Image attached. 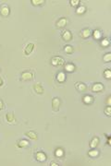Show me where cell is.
<instances>
[{
	"label": "cell",
	"mask_w": 111,
	"mask_h": 166,
	"mask_svg": "<svg viewBox=\"0 0 111 166\" xmlns=\"http://www.w3.org/2000/svg\"><path fill=\"white\" fill-rule=\"evenodd\" d=\"M64 64V59L60 56H55L52 58V65L55 66H61Z\"/></svg>",
	"instance_id": "1"
},
{
	"label": "cell",
	"mask_w": 111,
	"mask_h": 166,
	"mask_svg": "<svg viewBox=\"0 0 111 166\" xmlns=\"http://www.w3.org/2000/svg\"><path fill=\"white\" fill-rule=\"evenodd\" d=\"M59 106H60V100L58 98H54L53 101H52V108L54 111H58L59 110Z\"/></svg>",
	"instance_id": "2"
},
{
	"label": "cell",
	"mask_w": 111,
	"mask_h": 166,
	"mask_svg": "<svg viewBox=\"0 0 111 166\" xmlns=\"http://www.w3.org/2000/svg\"><path fill=\"white\" fill-rule=\"evenodd\" d=\"M33 73L32 72H23L21 74V79L22 80H31L33 78Z\"/></svg>",
	"instance_id": "3"
},
{
	"label": "cell",
	"mask_w": 111,
	"mask_h": 166,
	"mask_svg": "<svg viewBox=\"0 0 111 166\" xmlns=\"http://www.w3.org/2000/svg\"><path fill=\"white\" fill-rule=\"evenodd\" d=\"M75 87H76V89L78 90L79 91L83 92V91H87V87H86V85L83 82H77L76 83V85H75Z\"/></svg>",
	"instance_id": "4"
},
{
	"label": "cell",
	"mask_w": 111,
	"mask_h": 166,
	"mask_svg": "<svg viewBox=\"0 0 111 166\" xmlns=\"http://www.w3.org/2000/svg\"><path fill=\"white\" fill-rule=\"evenodd\" d=\"M33 48H34V43H28L26 47H25V50H24V53H25V55H30V54H32V52L33 51Z\"/></svg>",
	"instance_id": "5"
},
{
	"label": "cell",
	"mask_w": 111,
	"mask_h": 166,
	"mask_svg": "<svg viewBox=\"0 0 111 166\" xmlns=\"http://www.w3.org/2000/svg\"><path fill=\"white\" fill-rule=\"evenodd\" d=\"M62 38H63V40H65V41L69 42L71 40L72 35H71L70 32H69V31H65V32L62 33Z\"/></svg>",
	"instance_id": "6"
},
{
	"label": "cell",
	"mask_w": 111,
	"mask_h": 166,
	"mask_svg": "<svg viewBox=\"0 0 111 166\" xmlns=\"http://www.w3.org/2000/svg\"><path fill=\"white\" fill-rule=\"evenodd\" d=\"M33 90L35 91L36 93H39V94H42V93H44V88L42 86L40 83H37L35 84L34 86H33Z\"/></svg>",
	"instance_id": "7"
},
{
	"label": "cell",
	"mask_w": 111,
	"mask_h": 166,
	"mask_svg": "<svg viewBox=\"0 0 111 166\" xmlns=\"http://www.w3.org/2000/svg\"><path fill=\"white\" fill-rule=\"evenodd\" d=\"M103 89H104V86L102 85L101 83H96V84H94L92 88V91H94V92L101 91H103Z\"/></svg>",
	"instance_id": "8"
},
{
	"label": "cell",
	"mask_w": 111,
	"mask_h": 166,
	"mask_svg": "<svg viewBox=\"0 0 111 166\" xmlns=\"http://www.w3.org/2000/svg\"><path fill=\"white\" fill-rule=\"evenodd\" d=\"M6 119L9 123H14L15 122V116H14L13 112H10V113H8L7 115H6Z\"/></svg>",
	"instance_id": "9"
},
{
	"label": "cell",
	"mask_w": 111,
	"mask_h": 166,
	"mask_svg": "<svg viewBox=\"0 0 111 166\" xmlns=\"http://www.w3.org/2000/svg\"><path fill=\"white\" fill-rule=\"evenodd\" d=\"M68 23V20L65 18H60L59 20L56 22V27L57 28H63L64 26H66V24Z\"/></svg>",
	"instance_id": "10"
},
{
	"label": "cell",
	"mask_w": 111,
	"mask_h": 166,
	"mask_svg": "<svg viewBox=\"0 0 111 166\" xmlns=\"http://www.w3.org/2000/svg\"><path fill=\"white\" fill-rule=\"evenodd\" d=\"M36 160L39 161H44L46 160V156L43 152H37L36 153Z\"/></svg>",
	"instance_id": "11"
},
{
	"label": "cell",
	"mask_w": 111,
	"mask_h": 166,
	"mask_svg": "<svg viewBox=\"0 0 111 166\" xmlns=\"http://www.w3.org/2000/svg\"><path fill=\"white\" fill-rule=\"evenodd\" d=\"M0 14L3 17H8L9 15V7H3L0 10Z\"/></svg>",
	"instance_id": "12"
},
{
	"label": "cell",
	"mask_w": 111,
	"mask_h": 166,
	"mask_svg": "<svg viewBox=\"0 0 111 166\" xmlns=\"http://www.w3.org/2000/svg\"><path fill=\"white\" fill-rule=\"evenodd\" d=\"M65 79H66L65 73H63V72H59V73H57V75H56V80H57L58 82H64Z\"/></svg>",
	"instance_id": "13"
},
{
	"label": "cell",
	"mask_w": 111,
	"mask_h": 166,
	"mask_svg": "<svg viewBox=\"0 0 111 166\" xmlns=\"http://www.w3.org/2000/svg\"><path fill=\"white\" fill-rule=\"evenodd\" d=\"M83 101L86 104H91L92 101H93V98L91 95H86V96L83 97Z\"/></svg>",
	"instance_id": "14"
},
{
	"label": "cell",
	"mask_w": 111,
	"mask_h": 166,
	"mask_svg": "<svg viewBox=\"0 0 111 166\" xmlns=\"http://www.w3.org/2000/svg\"><path fill=\"white\" fill-rule=\"evenodd\" d=\"M81 35H82L83 38H88L91 35V30L90 29H84L81 33Z\"/></svg>",
	"instance_id": "15"
},
{
	"label": "cell",
	"mask_w": 111,
	"mask_h": 166,
	"mask_svg": "<svg viewBox=\"0 0 111 166\" xmlns=\"http://www.w3.org/2000/svg\"><path fill=\"white\" fill-rule=\"evenodd\" d=\"M29 146V142L25 139H21L18 142V148H26Z\"/></svg>",
	"instance_id": "16"
},
{
	"label": "cell",
	"mask_w": 111,
	"mask_h": 166,
	"mask_svg": "<svg viewBox=\"0 0 111 166\" xmlns=\"http://www.w3.org/2000/svg\"><path fill=\"white\" fill-rule=\"evenodd\" d=\"M98 143H99V138H97V137H95V138H93L92 139V141L90 143V147L92 148V149H93V148H95L98 145Z\"/></svg>",
	"instance_id": "17"
},
{
	"label": "cell",
	"mask_w": 111,
	"mask_h": 166,
	"mask_svg": "<svg viewBox=\"0 0 111 166\" xmlns=\"http://www.w3.org/2000/svg\"><path fill=\"white\" fill-rule=\"evenodd\" d=\"M92 36H93V38H94L95 40L100 39V38H101V36H102L101 32H100L99 30H94V31L92 32Z\"/></svg>",
	"instance_id": "18"
},
{
	"label": "cell",
	"mask_w": 111,
	"mask_h": 166,
	"mask_svg": "<svg viewBox=\"0 0 111 166\" xmlns=\"http://www.w3.org/2000/svg\"><path fill=\"white\" fill-rule=\"evenodd\" d=\"M25 136H27L28 138H30L31 139H37V135L36 133H34V132H32V131H30V132H26L25 133Z\"/></svg>",
	"instance_id": "19"
},
{
	"label": "cell",
	"mask_w": 111,
	"mask_h": 166,
	"mask_svg": "<svg viewBox=\"0 0 111 166\" xmlns=\"http://www.w3.org/2000/svg\"><path fill=\"white\" fill-rule=\"evenodd\" d=\"M74 69H75V67L72 64H67L65 66V70L67 72H72V71H74Z\"/></svg>",
	"instance_id": "20"
},
{
	"label": "cell",
	"mask_w": 111,
	"mask_h": 166,
	"mask_svg": "<svg viewBox=\"0 0 111 166\" xmlns=\"http://www.w3.org/2000/svg\"><path fill=\"white\" fill-rule=\"evenodd\" d=\"M64 51L66 52V53H67V54H72V52H73V47H72L71 45L65 46Z\"/></svg>",
	"instance_id": "21"
},
{
	"label": "cell",
	"mask_w": 111,
	"mask_h": 166,
	"mask_svg": "<svg viewBox=\"0 0 111 166\" xmlns=\"http://www.w3.org/2000/svg\"><path fill=\"white\" fill-rule=\"evenodd\" d=\"M55 154H56V157H62L63 156V154H64L63 149H56Z\"/></svg>",
	"instance_id": "22"
},
{
	"label": "cell",
	"mask_w": 111,
	"mask_h": 166,
	"mask_svg": "<svg viewBox=\"0 0 111 166\" xmlns=\"http://www.w3.org/2000/svg\"><path fill=\"white\" fill-rule=\"evenodd\" d=\"M84 12H85V7H83V6L79 7L78 8L76 9V13L77 14H83Z\"/></svg>",
	"instance_id": "23"
},
{
	"label": "cell",
	"mask_w": 111,
	"mask_h": 166,
	"mask_svg": "<svg viewBox=\"0 0 111 166\" xmlns=\"http://www.w3.org/2000/svg\"><path fill=\"white\" fill-rule=\"evenodd\" d=\"M98 154H99V152H98V150H96V149H92L91 151H89V155L91 157H96V156H98Z\"/></svg>",
	"instance_id": "24"
},
{
	"label": "cell",
	"mask_w": 111,
	"mask_h": 166,
	"mask_svg": "<svg viewBox=\"0 0 111 166\" xmlns=\"http://www.w3.org/2000/svg\"><path fill=\"white\" fill-rule=\"evenodd\" d=\"M31 2H32V5H34V6H38V5L43 4V3L45 2V0H32Z\"/></svg>",
	"instance_id": "25"
},
{
	"label": "cell",
	"mask_w": 111,
	"mask_h": 166,
	"mask_svg": "<svg viewBox=\"0 0 111 166\" xmlns=\"http://www.w3.org/2000/svg\"><path fill=\"white\" fill-rule=\"evenodd\" d=\"M101 45L104 46V47H107L109 45V41L107 39H103L101 41Z\"/></svg>",
	"instance_id": "26"
},
{
	"label": "cell",
	"mask_w": 111,
	"mask_h": 166,
	"mask_svg": "<svg viewBox=\"0 0 111 166\" xmlns=\"http://www.w3.org/2000/svg\"><path fill=\"white\" fill-rule=\"evenodd\" d=\"M110 59H111V54L110 53H107V54L104 56V61H105V62H109Z\"/></svg>",
	"instance_id": "27"
},
{
	"label": "cell",
	"mask_w": 111,
	"mask_h": 166,
	"mask_svg": "<svg viewBox=\"0 0 111 166\" xmlns=\"http://www.w3.org/2000/svg\"><path fill=\"white\" fill-rule=\"evenodd\" d=\"M105 77L106 78H108V79L111 78V71L109 69H106V71H105Z\"/></svg>",
	"instance_id": "28"
},
{
	"label": "cell",
	"mask_w": 111,
	"mask_h": 166,
	"mask_svg": "<svg viewBox=\"0 0 111 166\" xmlns=\"http://www.w3.org/2000/svg\"><path fill=\"white\" fill-rule=\"evenodd\" d=\"M69 2H70V5H71L72 7H76V6H78L79 3H80L79 0H70Z\"/></svg>",
	"instance_id": "29"
},
{
	"label": "cell",
	"mask_w": 111,
	"mask_h": 166,
	"mask_svg": "<svg viewBox=\"0 0 111 166\" xmlns=\"http://www.w3.org/2000/svg\"><path fill=\"white\" fill-rule=\"evenodd\" d=\"M105 113H106V115H107V116H110L111 115V108L110 106H107L106 108V110H105Z\"/></svg>",
	"instance_id": "30"
},
{
	"label": "cell",
	"mask_w": 111,
	"mask_h": 166,
	"mask_svg": "<svg viewBox=\"0 0 111 166\" xmlns=\"http://www.w3.org/2000/svg\"><path fill=\"white\" fill-rule=\"evenodd\" d=\"M4 102H3V101L2 100H0V110H3L4 109Z\"/></svg>",
	"instance_id": "31"
},
{
	"label": "cell",
	"mask_w": 111,
	"mask_h": 166,
	"mask_svg": "<svg viewBox=\"0 0 111 166\" xmlns=\"http://www.w3.org/2000/svg\"><path fill=\"white\" fill-rule=\"evenodd\" d=\"M106 102H107V104H108V105H111V97L110 96L107 98V101H106Z\"/></svg>",
	"instance_id": "32"
},
{
	"label": "cell",
	"mask_w": 111,
	"mask_h": 166,
	"mask_svg": "<svg viewBox=\"0 0 111 166\" xmlns=\"http://www.w3.org/2000/svg\"><path fill=\"white\" fill-rule=\"evenodd\" d=\"M107 144H108V145H110V144H111V142H110V138H109V137H108V138H107Z\"/></svg>",
	"instance_id": "33"
},
{
	"label": "cell",
	"mask_w": 111,
	"mask_h": 166,
	"mask_svg": "<svg viewBox=\"0 0 111 166\" xmlns=\"http://www.w3.org/2000/svg\"><path fill=\"white\" fill-rule=\"evenodd\" d=\"M3 85V80H2V78H0V87Z\"/></svg>",
	"instance_id": "34"
},
{
	"label": "cell",
	"mask_w": 111,
	"mask_h": 166,
	"mask_svg": "<svg viewBox=\"0 0 111 166\" xmlns=\"http://www.w3.org/2000/svg\"><path fill=\"white\" fill-rule=\"evenodd\" d=\"M51 165H53V166H57V163H56V162H51Z\"/></svg>",
	"instance_id": "35"
}]
</instances>
